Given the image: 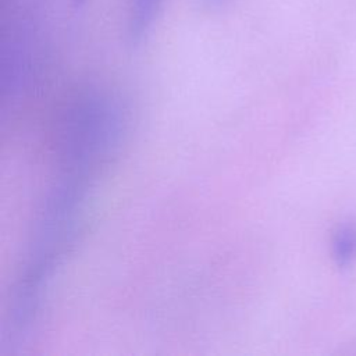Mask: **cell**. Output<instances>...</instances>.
I'll list each match as a JSON object with an SVG mask.
<instances>
[{
    "mask_svg": "<svg viewBox=\"0 0 356 356\" xmlns=\"http://www.w3.org/2000/svg\"><path fill=\"white\" fill-rule=\"evenodd\" d=\"M163 0H134L129 15V38L139 42L147 35Z\"/></svg>",
    "mask_w": 356,
    "mask_h": 356,
    "instance_id": "6da1fadb",
    "label": "cell"
}]
</instances>
